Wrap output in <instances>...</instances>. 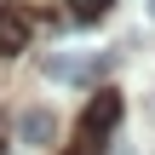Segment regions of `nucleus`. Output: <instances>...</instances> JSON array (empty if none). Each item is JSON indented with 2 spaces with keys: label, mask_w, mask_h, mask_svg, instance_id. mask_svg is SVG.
Segmentation results:
<instances>
[{
  "label": "nucleus",
  "mask_w": 155,
  "mask_h": 155,
  "mask_svg": "<svg viewBox=\"0 0 155 155\" xmlns=\"http://www.w3.org/2000/svg\"><path fill=\"white\" fill-rule=\"evenodd\" d=\"M115 127H121V92H109V86H104V92H98V98L81 109V127H75V138H81V144H75V150H81V155H92L104 138H109V132H115Z\"/></svg>",
  "instance_id": "f257e3e1"
},
{
  "label": "nucleus",
  "mask_w": 155,
  "mask_h": 155,
  "mask_svg": "<svg viewBox=\"0 0 155 155\" xmlns=\"http://www.w3.org/2000/svg\"><path fill=\"white\" fill-rule=\"evenodd\" d=\"M109 69V52H52L46 58V75L52 81H69V86H86Z\"/></svg>",
  "instance_id": "f03ea898"
},
{
  "label": "nucleus",
  "mask_w": 155,
  "mask_h": 155,
  "mask_svg": "<svg viewBox=\"0 0 155 155\" xmlns=\"http://www.w3.org/2000/svg\"><path fill=\"white\" fill-rule=\"evenodd\" d=\"M17 138H23L29 150H52V144H58V115H52V109H23V115H17Z\"/></svg>",
  "instance_id": "7ed1b4c3"
},
{
  "label": "nucleus",
  "mask_w": 155,
  "mask_h": 155,
  "mask_svg": "<svg viewBox=\"0 0 155 155\" xmlns=\"http://www.w3.org/2000/svg\"><path fill=\"white\" fill-rule=\"evenodd\" d=\"M23 46H29V12L12 6V0H0V52L12 58V52H23Z\"/></svg>",
  "instance_id": "20e7f679"
},
{
  "label": "nucleus",
  "mask_w": 155,
  "mask_h": 155,
  "mask_svg": "<svg viewBox=\"0 0 155 155\" xmlns=\"http://www.w3.org/2000/svg\"><path fill=\"white\" fill-rule=\"evenodd\" d=\"M63 6H69L75 17H104V6H109V0H63Z\"/></svg>",
  "instance_id": "39448f33"
},
{
  "label": "nucleus",
  "mask_w": 155,
  "mask_h": 155,
  "mask_svg": "<svg viewBox=\"0 0 155 155\" xmlns=\"http://www.w3.org/2000/svg\"><path fill=\"white\" fill-rule=\"evenodd\" d=\"M150 17H155V0H150Z\"/></svg>",
  "instance_id": "423d86ee"
}]
</instances>
